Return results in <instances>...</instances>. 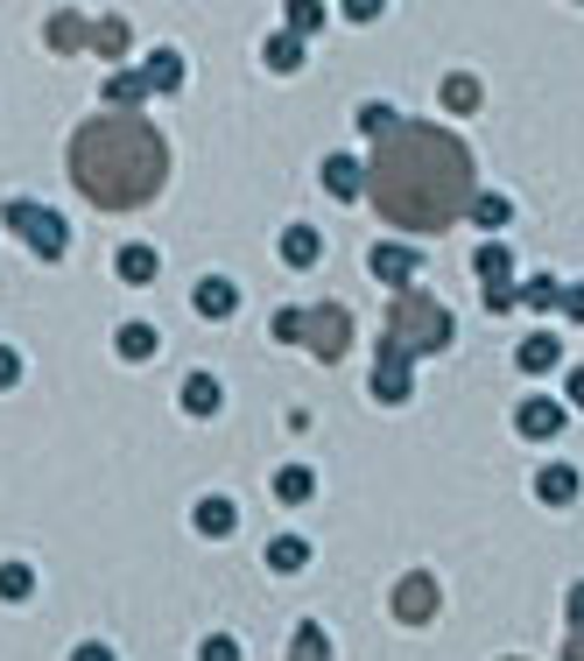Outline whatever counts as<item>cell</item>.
Wrapping results in <instances>:
<instances>
[{
  "mask_svg": "<svg viewBox=\"0 0 584 661\" xmlns=\"http://www.w3.org/2000/svg\"><path fill=\"white\" fill-rule=\"evenodd\" d=\"M71 176L92 204L134 212L170 184V141L148 127L141 113H99L71 134Z\"/></svg>",
  "mask_w": 584,
  "mask_h": 661,
  "instance_id": "7a4b0ae2",
  "label": "cell"
},
{
  "mask_svg": "<svg viewBox=\"0 0 584 661\" xmlns=\"http://www.w3.org/2000/svg\"><path fill=\"white\" fill-rule=\"evenodd\" d=\"M373 212L401 233H444L451 219L472 212V148L451 127H409L401 120L366 162Z\"/></svg>",
  "mask_w": 584,
  "mask_h": 661,
  "instance_id": "6da1fadb",
  "label": "cell"
},
{
  "mask_svg": "<svg viewBox=\"0 0 584 661\" xmlns=\"http://www.w3.org/2000/svg\"><path fill=\"white\" fill-rule=\"evenodd\" d=\"M521 303H529V310H557L563 303V282L557 275H535L529 289H521Z\"/></svg>",
  "mask_w": 584,
  "mask_h": 661,
  "instance_id": "4316f807",
  "label": "cell"
},
{
  "mask_svg": "<svg viewBox=\"0 0 584 661\" xmlns=\"http://www.w3.org/2000/svg\"><path fill=\"white\" fill-rule=\"evenodd\" d=\"M563 366V345L549 338V330H535L529 345H521V373H557Z\"/></svg>",
  "mask_w": 584,
  "mask_h": 661,
  "instance_id": "e0dca14e",
  "label": "cell"
},
{
  "mask_svg": "<svg viewBox=\"0 0 584 661\" xmlns=\"http://www.w3.org/2000/svg\"><path fill=\"white\" fill-rule=\"evenodd\" d=\"M36 591V570L28 563H0V598H28Z\"/></svg>",
  "mask_w": 584,
  "mask_h": 661,
  "instance_id": "f1b7e54d",
  "label": "cell"
},
{
  "mask_svg": "<svg viewBox=\"0 0 584 661\" xmlns=\"http://www.w3.org/2000/svg\"><path fill=\"white\" fill-rule=\"evenodd\" d=\"M563 661H584V634H571V640H563Z\"/></svg>",
  "mask_w": 584,
  "mask_h": 661,
  "instance_id": "60d3db41",
  "label": "cell"
},
{
  "mask_svg": "<svg viewBox=\"0 0 584 661\" xmlns=\"http://www.w3.org/2000/svg\"><path fill=\"white\" fill-rule=\"evenodd\" d=\"M563 395H571L577 409H584V366H571V373H563Z\"/></svg>",
  "mask_w": 584,
  "mask_h": 661,
  "instance_id": "74e56055",
  "label": "cell"
},
{
  "mask_svg": "<svg viewBox=\"0 0 584 661\" xmlns=\"http://www.w3.org/2000/svg\"><path fill=\"white\" fill-rule=\"evenodd\" d=\"M409 387H415L409 359H401V352H387V345H381V373H373V401H409Z\"/></svg>",
  "mask_w": 584,
  "mask_h": 661,
  "instance_id": "52a82bcc",
  "label": "cell"
},
{
  "mask_svg": "<svg viewBox=\"0 0 584 661\" xmlns=\"http://www.w3.org/2000/svg\"><path fill=\"white\" fill-rule=\"evenodd\" d=\"M521 437H557L563 429V401H549V395H535V401H521Z\"/></svg>",
  "mask_w": 584,
  "mask_h": 661,
  "instance_id": "9c48e42d",
  "label": "cell"
},
{
  "mask_svg": "<svg viewBox=\"0 0 584 661\" xmlns=\"http://www.w3.org/2000/svg\"><path fill=\"white\" fill-rule=\"evenodd\" d=\"M120 359H148V352H156V330H148V324H120Z\"/></svg>",
  "mask_w": 584,
  "mask_h": 661,
  "instance_id": "484cf974",
  "label": "cell"
},
{
  "mask_svg": "<svg viewBox=\"0 0 584 661\" xmlns=\"http://www.w3.org/2000/svg\"><path fill=\"white\" fill-rule=\"evenodd\" d=\"M141 99H148V78H141V71H113V78H107V107H113V113H134Z\"/></svg>",
  "mask_w": 584,
  "mask_h": 661,
  "instance_id": "5bb4252c",
  "label": "cell"
},
{
  "mask_svg": "<svg viewBox=\"0 0 584 661\" xmlns=\"http://www.w3.org/2000/svg\"><path fill=\"white\" fill-rule=\"evenodd\" d=\"M71 661H113V648H99V640H85V648L71 654Z\"/></svg>",
  "mask_w": 584,
  "mask_h": 661,
  "instance_id": "f35d334b",
  "label": "cell"
},
{
  "mask_svg": "<svg viewBox=\"0 0 584 661\" xmlns=\"http://www.w3.org/2000/svg\"><path fill=\"white\" fill-rule=\"evenodd\" d=\"M507 212H514L507 198H472V219L486 225V233H493V225H507Z\"/></svg>",
  "mask_w": 584,
  "mask_h": 661,
  "instance_id": "1f68e13d",
  "label": "cell"
},
{
  "mask_svg": "<svg viewBox=\"0 0 584 661\" xmlns=\"http://www.w3.org/2000/svg\"><path fill=\"white\" fill-rule=\"evenodd\" d=\"M219 401H226V395H219L212 373H190V381H184V409L190 415H219Z\"/></svg>",
  "mask_w": 584,
  "mask_h": 661,
  "instance_id": "44dd1931",
  "label": "cell"
},
{
  "mask_svg": "<svg viewBox=\"0 0 584 661\" xmlns=\"http://www.w3.org/2000/svg\"><path fill=\"white\" fill-rule=\"evenodd\" d=\"M275 338L282 345H310L318 359H338L352 345V317L338 303H310V310H275Z\"/></svg>",
  "mask_w": 584,
  "mask_h": 661,
  "instance_id": "277c9868",
  "label": "cell"
},
{
  "mask_svg": "<svg viewBox=\"0 0 584 661\" xmlns=\"http://www.w3.org/2000/svg\"><path fill=\"white\" fill-rule=\"evenodd\" d=\"M535 500L571 507L577 500V472H571V464H543V472H535Z\"/></svg>",
  "mask_w": 584,
  "mask_h": 661,
  "instance_id": "4fadbf2b",
  "label": "cell"
},
{
  "mask_svg": "<svg viewBox=\"0 0 584 661\" xmlns=\"http://www.w3.org/2000/svg\"><path fill=\"white\" fill-rule=\"evenodd\" d=\"M296 64H303V42H296V36H275V42H268V71H296Z\"/></svg>",
  "mask_w": 584,
  "mask_h": 661,
  "instance_id": "f546056e",
  "label": "cell"
},
{
  "mask_svg": "<svg viewBox=\"0 0 584 661\" xmlns=\"http://www.w3.org/2000/svg\"><path fill=\"white\" fill-rule=\"evenodd\" d=\"M141 78H148V92H176V85H184V57H176V50H156Z\"/></svg>",
  "mask_w": 584,
  "mask_h": 661,
  "instance_id": "d6986e66",
  "label": "cell"
},
{
  "mask_svg": "<svg viewBox=\"0 0 584 661\" xmlns=\"http://www.w3.org/2000/svg\"><path fill=\"white\" fill-rule=\"evenodd\" d=\"M198 661H239V640L233 634H212V640H204V654Z\"/></svg>",
  "mask_w": 584,
  "mask_h": 661,
  "instance_id": "836d02e7",
  "label": "cell"
},
{
  "mask_svg": "<svg viewBox=\"0 0 584 661\" xmlns=\"http://www.w3.org/2000/svg\"><path fill=\"white\" fill-rule=\"evenodd\" d=\"M324 190H332V198H366V162L332 155L324 162Z\"/></svg>",
  "mask_w": 584,
  "mask_h": 661,
  "instance_id": "30bf717a",
  "label": "cell"
},
{
  "mask_svg": "<svg viewBox=\"0 0 584 661\" xmlns=\"http://www.w3.org/2000/svg\"><path fill=\"white\" fill-rule=\"evenodd\" d=\"M303 563H310L303 535H275V542H268V570H275V577H289V570H303Z\"/></svg>",
  "mask_w": 584,
  "mask_h": 661,
  "instance_id": "ac0fdd59",
  "label": "cell"
},
{
  "mask_svg": "<svg viewBox=\"0 0 584 661\" xmlns=\"http://www.w3.org/2000/svg\"><path fill=\"white\" fill-rule=\"evenodd\" d=\"M0 219H8V225H14V233H22V239H28V247H36V253H42V261H57V253H64V247H71V225H64V219H57V212H50V204H28V198H8V204H0Z\"/></svg>",
  "mask_w": 584,
  "mask_h": 661,
  "instance_id": "5b68a950",
  "label": "cell"
},
{
  "mask_svg": "<svg viewBox=\"0 0 584 661\" xmlns=\"http://www.w3.org/2000/svg\"><path fill=\"white\" fill-rule=\"evenodd\" d=\"M557 310H563L571 324H584V282H571V289H563V303H557Z\"/></svg>",
  "mask_w": 584,
  "mask_h": 661,
  "instance_id": "d590c367",
  "label": "cell"
},
{
  "mask_svg": "<svg viewBox=\"0 0 584 661\" xmlns=\"http://www.w3.org/2000/svg\"><path fill=\"white\" fill-rule=\"evenodd\" d=\"M444 107H451V113H472V107H479V78H465V71H458V78H444Z\"/></svg>",
  "mask_w": 584,
  "mask_h": 661,
  "instance_id": "83f0119b",
  "label": "cell"
},
{
  "mask_svg": "<svg viewBox=\"0 0 584 661\" xmlns=\"http://www.w3.org/2000/svg\"><path fill=\"white\" fill-rule=\"evenodd\" d=\"M387 352H401V359H415V352H444L451 345V310L437 303V296H423V289H401L395 296V310H387Z\"/></svg>",
  "mask_w": 584,
  "mask_h": 661,
  "instance_id": "3957f363",
  "label": "cell"
},
{
  "mask_svg": "<svg viewBox=\"0 0 584 661\" xmlns=\"http://www.w3.org/2000/svg\"><path fill=\"white\" fill-rule=\"evenodd\" d=\"M310 492H318V472H310V464H282L275 472V500H310Z\"/></svg>",
  "mask_w": 584,
  "mask_h": 661,
  "instance_id": "ffe728a7",
  "label": "cell"
},
{
  "mask_svg": "<svg viewBox=\"0 0 584 661\" xmlns=\"http://www.w3.org/2000/svg\"><path fill=\"white\" fill-rule=\"evenodd\" d=\"M127 42H134V36H127V22H120V14L92 28V50H99V57H127Z\"/></svg>",
  "mask_w": 584,
  "mask_h": 661,
  "instance_id": "cb8c5ba5",
  "label": "cell"
},
{
  "mask_svg": "<svg viewBox=\"0 0 584 661\" xmlns=\"http://www.w3.org/2000/svg\"><path fill=\"white\" fill-rule=\"evenodd\" d=\"M479 282H486V289H507V282H514V261H507V247H479Z\"/></svg>",
  "mask_w": 584,
  "mask_h": 661,
  "instance_id": "7402d4cb",
  "label": "cell"
},
{
  "mask_svg": "<svg viewBox=\"0 0 584 661\" xmlns=\"http://www.w3.org/2000/svg\"><path fill=\"white\" fill-rule=\"evenodd\" d=\"M50 42L57 50H78V42H92V28H85L78 14H50Z\"/></svg>",
  "mask_w": 584,
  "mask_h": 661,
  "instance_id": "d4e9b609",
  "label": "cell"
},
{
  "mask_svg": "<svg viewBox=\"0 0 584 661\" xmlns=\"http://www.w3.org/2000/svg\"><path fill=\"white\" fill-rule=\"evenodd\" d=\"M282 661H332V634H324L318 620H303L296 626V640H289V654Z\"/></svg>",
  "mask_w": 584,
  "mask_h": 661,
  "instance_id": "9a60e30c",
  "label": "cell"
},
{
  "mask_svg": "<svg viewBox=\"0 0 584 661\" xmlns=\"http://www.w3.org/2000/svg\"><path fill=\"white\" fill-rule=\"evenodd\" d=\"M14 381H22V359H14L8 345H0V387H14Z\"/></svg>",
  "mask_w": 584,
  "mask_h": 661,
  "instance_id": "8d00e7d4",
  "label": "cell"
},
{
  "mask_svg": "<svg viewBox=\"0 0 584 661\" xmlns=\"http://www.w3.org/2000/svg\"><path fill=\"white\" fill-rule=\"evenodd\" d=\"M486 310H500V317H507V310H521V289H514V282H507V289H486Z\"/></svg>",
  "mask_w": 584,
  "mask_h": 661,
  "instance_id": "e575fe53",
  "label": "cell"
},
{
  "mask_svg": "<svg viewBox=\"0 0 584 661\" xmlns=\"http://www.w3.org/2000/svg\"><path fill=\"white\" fill-rule=\"evenodd\" d=\"M571 634H584V584L571 591Z\"/></svg>",
  "mask_w": 584,
  "mask_h": 661,
  "instance_id": "ab89813d",
  "label": "cell"
},
{
  "mask_svg": "<svg viewBox=\"0 0 584 661\" xmlns=\"http://www.w3.org/2000/svg\"><path fill=\"white\" fill-rule=\"evenodd\" d=\"M395 620H409V626L437 620V577H430V570H409V577L395 584Z\"/></svg>",
  "mask_w": 584,
  "mask_h": 661,
  "instance_id": "8992f818",
  "label": "cell"
},
{
  "mask_svg": "<svg viewBox=\"0 0 584 661\" xmlns=\"http://www.w3.org/2000/svg\"><path fill=\"white\" fill-rule=\"evenodd\" d=\"M318 253H324L318 225H289V233H282V261H289V267H310Z\"/></svg>",
  "mask_w": 584,
  "mask_h": 661,
  "instance_id": "2e32d148",
  "label": "cell"
},
{
  "mask_svg": "<svg viewBox=\"0 0 584 661\" xmlns=\"http://www.w3.org/2000/svg\"><path fill=\"white\" fill-rule=\"evenodd\" d=\"M156 247H120V275H127L134 282V289H141V282H156Z\"/></svg>",
  "mask_w": 584,
  "mask_h": 661,
  "instance_id": "603a6c76",
  "label": "cell"
},
{
  "mask_svg": "<svg viewBox=\"0 0 584 661\" xmlns=\"http://www.w3.org/2000/svg\"><path fill=\"white\" fill-rule=\"evenodd\" d=\"M359 127H366V134H381V141H387V134L401 127V113H395V107H366V113H359Z\"/></svg>",
  "mask_w": 584,
  "mask_h": 661,
  "instance_id": "4dcf8cb0",
  "label": "cell"
},
{
  "mask_svg": "<svg viewBox=\"0 0 584 661\" xmlns=\"http://www.w3.org/2000/svg\"><path fill=\"white\" fill-rule=\"evenodd\" d=\"M190 521H198V535H233V528H239V507L226 500V492H204Z\"/></svg>",
  "mask_w": 584,
  "mask_h": 661,
  "instance_id": "7c38bea8",
  "label": "cell"
},
{
  "mask_svg": "<svg viewBox=\"0 0 584 661\" xmlns=\"http://www.w3.org/2000/svg\"><path fill=\"white\" fill-rule=\"evenodd\" d=\"M324 22V8H318V0H296V8H289V28H296V42H303V28H318Z\"/></svg>",
  "mask_w": 584,
  "mask_h": 661,
  "instance_id": "d6a6232c",
  "label": "cell"
},
{
  "mask_svg": "<svg viewBox=\"0 0 584 661\" xmlns=\"http://www.w3.org/2000/svg\"><path fill=\"white\" fill-rule=\"evenodd\" d=\"M373 275H381L387 282V289H409V282H415V253L409 247H395V239H387V247H373Z\"/></svg>",
  "mask_w": 584,
  "mask_h": 661,
  "instance_id": "ba28073f",
  "label": "cell"
},
{
  "mask_svg": "<svg viewBox=\"0 0 584 661\" xmlns=\"http://www.w3.org/2000/svg\"><path fill=\"white\" fill-rule=\"evenodd\" d=\"M190 303H198V317H233V310H239V289H233L226 275H204Z\"/></svg>",
  "mask_w": 584,
  "mask_h": 661,
  "instance_id": "8fae6325",
  "label": "cell"
}]
</instances>
